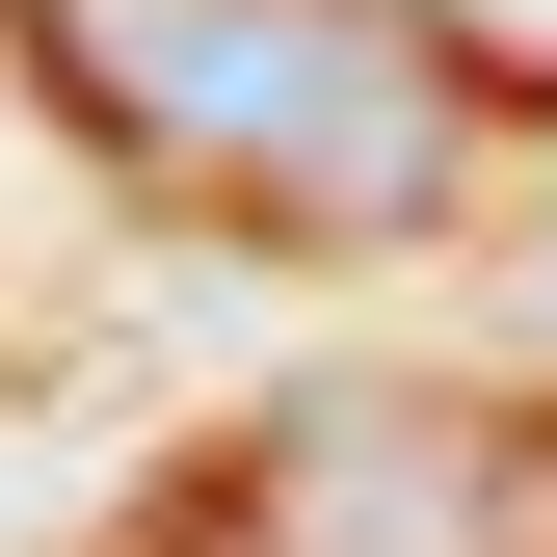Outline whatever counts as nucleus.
<instances>
[{
    "label": "nucleus",
    "instance_id": "f257e3e1",
    "mask_svg": "<svg viewBox=\"0 0 557 557\" xmlns=\"http://www.w3.org/2000/svg\"><path fill=\"white\" fill-rule=\"evenodd\" d=\"M27 27V81L107 133L133 186H186V213L239 239H451L478 133H451V53L398 27V0H0Z\"/></svg>",
    "mask_w": 557,
    "mask_h": 557
},
{
    "label": "nucleus",
    "instance_id": "f03ea898",
    "mask_svg": "<svg viewBox=\"0 0 557 557\" xmlns=\"http://www.w3.org/2000/svg\"><path fill=\"white\" fill-rule=\"evenodd\" d=\"M398 27H425L451 81H505V107H557V0H398Z\"/></svg>",
    "mask_w": 557,
    "mask_h": 557
}]
</instances>
